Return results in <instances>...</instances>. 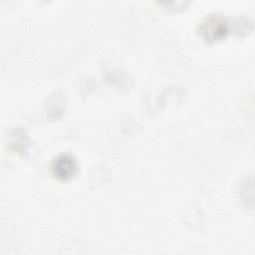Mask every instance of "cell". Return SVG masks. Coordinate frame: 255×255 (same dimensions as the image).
Instances as JSON below:
<instances>
[{
	"mask_svg": "<svg viewBox=\"0 0 255 255\" xmlns=\"http://www.w3.org/2000/svg\"><path fill=\"white\" fill-rule=\"evenodd\" d=\"M78 169L77 161L74 156L70 154H61L55 157L51 164L52 174L61 180L71 178Z\"/></svg>",
	"mask_w": 255,
	"mask_h": 255,
	"instance_id": "obj_2",
	"label": "cell"
},
{
	"mask_svg": "<svg viewBox=\"0 0 255 255\" xmlns=\"http://www.w3.org/2000/svg\"><path fill=\"white\" fill-rule=\"evenodd\" d=\"M199 32L207 42H216L225 38L229 32V24L222 16L210 15L199 25Z\"/></svg>",
	"mask_w": 255,
	"mask_h": 255,
	"instance_id": "obj_1",
	"label": "cell"
}]
</instances>
